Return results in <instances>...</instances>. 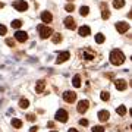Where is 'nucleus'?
I'll use <instances>...</instances> for the list:
<instances>
[{
  "label": "nucleus",
  "mask_w": 132,
  "mask_h": 132,
  "mask_svg": "<svg viewBox=\"0 0 132 132\" xmlns=\"http://www.w3.org/2000/svg\"><path fill=\"white\" fill-rule=\"evenodd\" d=\"M110 62H112L114 66L122 65L123 62H125V56H123V53L120 52V50H113V52L110 53Z\"/></svg>",
  "instance_id": "f257e3e1"
},
{
  "label": "nucleus",
  "mask_w": 132,
  "mask_h": 132,
  "mask_svg": "<svg viewBox=\"0 0 132 132\" xmlns=\"http://www.w3.org/2000/svg\"><path fill=\"white\" fill-rule=\"evenodd\" d=\"M38 31H40V37H41L43 40L52 37V34H53V29L50 28V27H46V25H40V27H38Z\"/></svg>",
  "instance_id": "f03ea898"
},
{
  "label": "nucleus",
  "mask_w": 132,
  "mask_h": 132,
  "mask_svg": "<svg viewBox=\"0 0 132 132\" xmlns=\"http://www.w3.org/2000/svg\"><path fill=\"white\" fill-rule=\"evenodd\" d=\"M13 7L18 12H25V10L28 9V3L25 0H16V2H13Z\"/></svg>",
  "instance_id": "7ed1b4c3"
},
{
  "label": "nucleus",
  "mask_w": 132,
  "mask_h": 132,
  "mask_svg": "<svg viewBox=\"0 0 132 132\" xmlns=\"http://www.w3.org/2000/svg\"><path fill=\"white\" fill-rule=\"evenodd\" d=\"M68 112L66 110H63V109H60V110H57V113H56V120L57 122H62V123H65L68 122Z\"/></svg>",
  "instance_id": "20e7f679"
},
{
  "label": "nucleus",
  "mask_w": 132,
  "mask_h": 132,
  "mask_svg": "<svg viewBox=\"0 0 132 132\" xmlns=\"http://www.w3.org/2000/svg\"><path fill=\"white\" fill-rule=\"evenodd\" d=\"M88 107H90L88 100H81L79 103H78V107H76V110H78L79 113H85V112L88 110Z\"/></svg>",
  "instance_id": "39448f33"
},
{
  "label": "nucleus",
  "mask_w": 132,
  "mask_h": 132,
  "mask_svg": "<svg viewBox=\"0 0 132 132\" xmlns=\"http://www.w3.org/2000/svg\"><path fill=\"white\" fill-rule=\"evenodd\" d=\"M63 98H65V101H68V103H73L76 100V94L73 91H66V93H63Z\"/></svg>",
  "instance_id": "423d86ee"
},
{
  "label": "nucleus",
  "mask_w": 132,
  "mask_h": 132,
  "mask_svg": "<svg viewBox=\"0 0 132 132\" xmlns=\"http://www.w3.org/2000/svg\"><path fill=\"white\" fill-rule=\"evenodd\" d=\"M116 29H118L120 34H125L128 29H129V24H128V22H118V24H116Z\"/></svg>",
  "instance_id": "0eeeda50"
},
{
  "label": "nucleus",
  "mask_w": 132,
  "mask_h": 132,
  "mask_svg": "<svg viewBox=\"0 0 132 132\" xmlns=\"http://www.w3.org/2000/svg\"><path fill=\"white\" fill-rule=\"evenodd\" d=\"M15 38H16L19 43H25L28 40V34L24 32V31H18V32L15 34Z\"/></svg>",
  "instance_id": "6e6552de"
},
{
  "label": "nucleus",
  "mask_w": 132,
  "mask_h": 132,
  "mask_svg": "<svg viewBox=\"0 0 132 132\" xmlns=\"http://www.w3.org/2000/svg\"><path fill=\"white\" fill-rule=\"evenodd\" d=\"M65 27L68 29H75L76 28V24H75V21H73L72 16H68V18L65 19Z\"/></svg>",
  "instance_id": "1a4fd4ad"
},
{
  "label": "nucleus",
  "mask_w": 132,
  "mask_h": 132,
  "mask_svg": "<svg viewBox=\"0 0 132 132\" xmlns=\"http://www.w3.org/2000/svg\"><path fill=\"white\" fill-rule=\"evenodd\" d=\"M71 57V54H69V52H63V53H59V56H57L56 59V63H63V62H66L68 59Z\"/></svg>",
  "instance_id": "9d476101"
},
{
  "label": "nucleus",
  "mask_w": 132,
  "mask_h": 132,
  "mask_svg": "<svg viewBox=\"0 0 132 132\" xmlns=\"http://www.w3.org/2000/svg\"><path fill=\"white\" fill-rule=\"evenodd\" d=\"M114 85H116V88H118L119 91H125L128 88L126 81H123V79H118L116 82H114Z\"/></svg>",
  "instance_id": "9b49d317"
},
{
  "label": "nucleus",
  "mask_w": 132,
  "mask_h": 132,
  "mask_svg": "<svg viewBox=\"0 0 132 132\" xmlns=\"http://www.w3.org/2000/svg\"><path fill=\"white\" fill-rule=\"evenodd\" d=\"M41 21L43 22H46V24H50L53 21V15L50 12H43L41 13Z\"/></svg>",
  "instance_id": "f8f14e48"
},
{
  "label": "nucleus",
  "mask_w": 132,
  "mask_h": 132,
  "mask_svg": "<svg viewBox=\"0 0 132 132\" xmlns=\"http://www.w3.org/2000/svg\"><path fill=\"white\" fill-rule=\"evenodd\" d=\"M109 118H110V113H109L107 110H100L98 112V119L101 122H107Z\"/></svg>",
  "instance_id": "ddd939ff"
},
{
  "label": "nucleus",
  "mask_w": 132,
  "mask_h": 132,
  "mask_svg": "<svg viewBox=\"0 0 132 132\" xmlns=\"http://www.w3.org/2000/svg\"><path fill=\"white\" fill-rule=\"evenodd\" d=\"M78 31H79V35H82V37H87V35H90V32H91L90 27H81Z\"/></svg>",
  "instance_id": "4468645a"
},
{
  "label": "nucleus",
  "mask_w": 132,
  "mask_h": 132,
  "mask_svg": "<svg viewBox=\"0 0 132 132\" xmlns=\"http://www.w3.org/2000/svg\"><path fill=\"white\" fill-rule=\"evenodd\" d=\"M52 41L54 43V44H59V43L62 41V35L59 32H57V34H52Z\"/></svg>",
  "instance_id": "2eb2a0df"
},
{
  "label": "nucleus",
  "mask_w": 132,
  "mask_h": 132,
  "mask_svg": "<svg viewBox=\"0 0 132 132\" xmlns=\"http://www.w3.org/2000/svg\"><path fill=\"white\" fill-rule=\"evenodd\" d=\"M44 87H46V82H44V81H38V82H37V87H35L37 93H43Z\"/></svg>",
  "instance_id": "dca6fc26"
},
{
  "label": "nucleus",
  "mask_w": 132,
  "mask_h": 132,
  "mask_svg": "<svg viewBox=\"0 0 132 132\" xmlns=\"http://www.w3.org/2000/svg\"><path fill=\"white\" fill-rule=\"evenodd\" d=\"M72 84H73V87L79 88V87H81V78H79V75H75V76H73V79H72Z\"/></svg>",
  "instance_id": "f3484780"
},
{
  "label": "nucleus",
  "mask_w": 132,
  "mask_h": 132,
  "mask_svg": "<svg viewBox=\"0 0 132 132\" xmlns=\"http://www.w3.org/2000/svg\"><path fill=\"white\" fill-rule=\"evenodd\" d=\"M113 6L116 7V9H120V7H123V6H125V0H114Z\"/></svg>",
  "instance_id": "a211bd4d"
},
{
  "label": "nucleus",
  "mask_w": 132,
  "mask_h": 132,
  "mask_svg": "<svg viewBox=\"0 0 132 132\" xmlns=\"http://www.w3.org/2000/svg\"><path fill=\"white\" fill-rule=\"evenodd\" d=\"M116 112H118V114H120V116H125V114H126V107H125V106H119V107L116 109Z\"/></svg>",
  "instance_id": "6ab92c4d"
},
{
  "label": "nucleus",
  "mask_w": 132,
  "mask_h": 132,
  "mask_svg": "<svg viewBox=\"0 0 132 132\" xmlns=\"http://www.w3.org/2000/svg\"><path fill=\"white\" fill-rule=\"evenodd\" d=\"M28 106H29V101H28V100L22 98L21 101H19V107H21V109H27Z\"/></svg>",
  "instance_id": "aec40b11"
},
{
  "label": "nucleus",
  "mask_w": 132,
  "mask_h": 132,
  "mask_svg": "<svg viewBox=\"0 0 132 132\" xmlns=\"http://www.w3.org/2000/svg\"><path fill=\"white\" fill-rule=\"evenodd\" d=\"M88 12H90V7H88V6H82L79 13L82 15V16H87V15H88Z\"/></svg>",
  "instance_id": "412c9836"
},
{
  "label": "nucleus",
  "mask_w": 132,
  "mask_h": 132,
  "mask_svg": "<svg viewBox=\"0 0 132 132\" xmlns=\"http://www.w3.org/2000/svg\"><path fill=\"white\" fill-rule=\"evenodd\" d=\"M95 43H98V44L104 43V35L103 34H97V35H95Z\"/></svg>",
  "instance_id": "4be33fe9"
},
{
  "label": "nucleus",
  "mask_w": 132,
  "mask_h": 132,
  "mask_svg": "<svg viewBox=\"0 0 132 132\" xmlns=\"http://www.w3.org/2000/svg\"><path fill=\"white\" fill-rule=\"evenodd\" d=\"M12 125H13V128H21L22 126V122H21V120H19V119H13V120H12Z\"/></svg>",
  "instance_id": "5701e85b"
},
{
  "label": "nucleus",
  "mask_w": 132,
  "mask_h": 132,
  "mask_svg": "<svg viewBox=\"0 0 132 132\" xmlns=\"http://www.w3.org/2000/svg\"><path fill=\"white\" fill-rule=\"evenodd\" d=\"M21 25H22V22H21V21H19V19H15L13 22H12V28H21Z\"/></svg>",
  "instance_id": "b1692460"
},
{
  "label": "nucleus",
  "mask_w": 132,
  "mask_h": 132,
  "mask_svg": "<svg viewBox=\"0 0 132 132\" xmlns=\"http://www.w3.org/2000/svg\"><path fill=\"white\" fill-rule=\"evenodd\" d=\"M101 18H103V19H109V18H110V12H109V9H103V12H101Z\"/></svg>",
  "instance_id": "393cba45"
},
{
  "label": "nucleus",
  "mask_w": 132,
  "mask_h": 132,
  "mask_svg": "<svg viewBox=\"0 0 132 132\" xmlns=\"http://www.w3.org/2000/svg\"><path fill=\"white\" fill-rule=\"evenodd\" d=\"M100 97H101V100H103V101H107V100L110 98V95H109V93H106V91H103Z\"/></svg>",
  "instance_id": "a878e982"
},
{
  "label": "nucleus",
  "mask_w": 132,
  "mask_h": 132,
  "mask_svg": "<svg viewBox=\"0 0 132 132\" xmlns=\"http://www.w3.org/2000/svg\"><path fill=\"white\" fill-rule=\"evenodd\" d=\"M65 9L68 10V12H73V10H75V6H73V3H68Z\"/></svg>",
  "instance_id": "bb28decb"
},
{
  "label": "nucleus",
  "mask_w": 132,
  "mask_h": 132,
  "mask_svg": "<svg viewBox=\"0 0 132 132\" xmlns=\"http://www.w3.org/2000/svg\"><path fill=\"white\" fill-rule=\"evenodd\" d=\"M93 132H104V128L103 126H94L93 128Z\"/></svg>",
  "instance_id": "cd10ccee"
},
{
  "label": "nucleus",
  "mask_w": 132,
  "mask_h": 132,
  "mask_svg": "<svg viewBox=\"0 0 132 132\" xmlns=\"http://www.w3.org/2000/svg\"><path fill=\"white\" fill-rule=\"evenodd\" d=\"M6 44L10 46V47H15V41L12 40V38H7V40H6Z\"/></svg>",
  "instance_id": "c85d7f7f"
},
{
  "label": "nucleus",
  "mask_w": 132,
  "mask_h": 132,
  "mask_svg": "<svg viewBox=\"0 0 132 132\" xmlns=\"http://www.w3.org/2000/svg\"><path fill=\"white\" fill-rule=\"evenodd\" d=\"M6 31H7V29H6V27H5V25H0V34H2V35H5V34H6Z\"/></svg>",
  "instance_id": "c756f323"
},
{
  "label": "nucleus",
  "mask_w": 132,
  "mask_h": 132,
  "mask_svg": "<svg viewBox=\"0 0 132 132\" xmlns=\"http://www.w3.org/2000/svg\"><path fill=\"white\" fill-rule=\"evenodd\" d=\"M84 57L85 59H88V60H91V59H93V54H90V53H84Z\"/></svg>",
  "instance_id": "7c9ffc66"
},
{
  "label": "nucleus",
  "mask_w": 132,
  "mask_h": 132,
  "mask_svg": "<svg viewBox=\"0 0 132 132\" xmlns=\"http://www.w3.org/2000/svg\"><path fill=\"white\" fill-rule=\"evenodd\" d=\"M27 118H28V120H29V122H34V120H35V116H34V114H28Z\"/></svg>",
  "instance_id": "2f4dec72"
},
{
  "label": "nucleus",
  "mask_w": 132,
  "mask_h": 132,
  "mask_svg": "<svg viewBox=\"0 0 132 132\" xmlns=\"http://www.w3.org/2000/svg\"><path fill=\"white\" fill-rule=\"evenodd\" d=\"M79 125H82V126H87V125H88V120L82 119V120H79Z\"/></svg>",
  "instance_id": "473e14b6"
},
{
  "label": "nucleus",
  "mask_w": 132,
  "mask_h": 132,
  "mask_svg": "<svg viewBox=\"0 0 132 132\" xmlns=\"http://www.w3.org/2000/svg\"><path fill=\"white\" fill-rule=\"evenodd\" d=\"M37 129H38L37 126H32V128H31V132H37Z\"/></svg>",
  "instance_id": "72a5a7b5"
},
{
  "label": "nucleus",
  "mask_w": 132,
  "mask_h": 132,
  "mask_svg": "<svg viewBox=\"0 0 132 132\" xmlns=\"http://www.w3.org/2000/svg\"><path fill=\"white\" fill-rule=\"evenodd\" d=\"M68 132H78V131H76V129H69Z\"/></svg>",
  "instance_id": "f704fd0d"
},
{
  "label": "nucleus",
  "mask_w": 132,
  "mask_h": 132,
  "mask_svg": "<svg viewBox=\"0 0 132 132\" xmlns=\"http://www.w3.org/2000/svg\"><path fill=\"white\" fill-rule=\"evenodd\" d=\"M3 6H5V5H3V3H2V2H0V9H2V7H3Z\"/></svg>",
  "instance_id": "c9c22d12"
},
{
  "label": "nucleus",
  "mask_w": 132,
  "mask_h": 132,
  "mask_svg": "<svg viewBox=\"0 0 132 132\" xmlns=\"http://www.w3.org/2000/svg\"><path fill=\"white\" fill-rule=\"evenodd\" d=\"M53 132H56V131H53Z\"/></svg>",
  "instance_id": "e433bc0d"
}]
</instances>
